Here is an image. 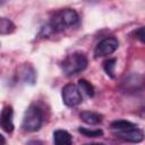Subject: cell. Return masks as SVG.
<instances>
[{"label":"cell","mask_w":145,"mask_h":145,"mask_svg":"<svg viewBox=\"0 0 145 145\" xmlns=\"http://www.w3.org/2000/svg\"><path fill=\"white\" fill-rule=\"evenodd\" d=\"M22 76H23V79L26 83H31V84H34L35 83L36 72H35L34 68L32 66H29L28 63H25L23 66V68H22Z\"/></svg>","instance_id":"obj_11"},{"label":"cell","mask_w":145,"mask_h":145,"mask_svg":"<svg viewBox=\"0 0 145 145\" xmlns=\"http://www.w3.org/2000/svg\"><path fill=\"white\" fill-rule=\"evenodd\" d=\"M135 36H136V39L139 40L142 43H145V26H142V27H139L138 29H136Z\"/></svg>","instance_id":"obj_17"},{"label":"cell","mask_w":145,"mask_h":145,"mask_svg":"<svg viewBox=\"0 0 145 145\" xmlns=\"http://www.w3.org/2000/svg\"><path fill=\"white\" fill-rule=\"evenodd\" d=\"M87 58L86 56L80 51H75L70 54H68L63 61L61 62V69L66 76H75L87 67Z\"/></svg>","instance_id":"obj_2"},{"label":"cell","mask_w":145,"mask_h":145,"mask_svg":"<svg viewBox=\"0 0 145 145\" xmlns=\"http://www.w3.org/2000/svg\"><path fill=\"white\" fill-rule=\"evenodd\" d=\"M78 22H79V16L76 10L71 8L60 9L51 16L49 24L45 26V31H46L45 34L62 32L67 28L76 26Z\"/></svg>","instance_id":"obj_1"},{"label":"cell","mask_w":145,"mask_h":145,"mask_svg":"<svg viewBox=\"0 0 145 145\" xmlns=\"http://www.w3.org/2000/svg\"><path fill=\"white\" fill-rule=\"evenodd\" d=\"M0 126L3 131L10 134L14 130V111L10 105L3 106L0 113Z\"/></svg>","instance_id":"obj_8"},{"label":"cell","mask_w":145,"mask_h":145,"mask_svg":"<svg viewBox=\"0 0 145 145\" xmlns=\"http://www.w3.org/2000/svg\"><path fill=\"white\" fill-rule=\"evenodd\" d=\"M139 114H140L143 118H145V106L140 108V110H139Z\"/></svg>","instance_id":"obj_18"},{"label":"cell","mask_w":145,"mask_h":145,"mask_svg":"<svg viewBox=\"0 0 145 145\" xmlns=\"http://www.w3.org/2000/svg\"><path fill=\"white\" fill-rule=\"evenodd\" d=\"M43 123V112L42 110L32 104L25 111L23 121H22V129L27 133H35L40 130Z\"/></svg>","instance_id":"obj_3"},{"label":"cell","mask_w":145,"mask_h":145,"mask_svg":"<svg viewBox=\"0 0 145 145\" xmlns=\"http://www.w3.org/2000/svg\"><path fill=\"white\" fill-rule=\"evenodd\" d=\"M79 117H80V119L85 123L91 125V126L99 125L103 120V116L102 114L96 113V112H93V111H82L80 114H79Z\"/></svg>","instance_id":"obj_9"},{"label":"cell","mask_w":145,"mask_h":145,"mask_svg":"<svg viewBox=\"0 0 145 145\" xmlns=\"http://www.w3.org/2000/svg\"><path fill=\"white\" fill-rule=\"evenodd\" d=\"M119 46V42L116 37L110 36L101 40L94 50V56L95 58H101V57H106L111 53H113Z\"/></svg>","instance_id":"obj_6"},{"label":"cell","mask_w":145,"mask_h":145,"mask_svg":"<svg viewBox=\"0 0 145 145\" xmlns=\"http://www.w3.org/2000/svg\"><path fill=\"white\" fill-rule=\"evenodd\" d=\"M116 62H117V59L116 58H109L104 61L103 63V68H104V71L106 72V75L111 78H114V70H116Z\"/></svg>","instance_id":"obj_14"},{"label":"cell","mask_w":145,"mask_h":145,"mask_svg":"<svg viewBox=\"0 0 145 145\" xmlns=\"http://www.w3.org/2000/svg\"><path fill=\"white\" fill-rule=\"evenodd\" d=\"M77 86L79 87L80 92L84 93L85 95H87V96H89V97H92V96L94 95V87H93V85H92L88 80H86V79H84V78H80V79L78 80V85H77Z\"/></svg>","instance_id":"obj_13"},{"label":"cell","mask_w":145,"mask_h":145,"mask_svg":"<svg viewBox=\"0 0 145 145\" xmlns=\"http://www.w3.org/2000/svg\"><path fill=\"white\" fill-rule=\"evenodd\" d=\"M53 143L57 145H69L72 143V137L67 130L58 129L53 131Z\"/></svg>","instance_id":"obj_10"},{"label":"cell","mask_w":145,"mask_h":145,"mask_svg":"<svg viewBox=\"0 0 145 145\" xmlns=\"http://www.w3.org/2000/svg\"><path fill=\"white\" fill-rule=\"evenodd\" d=\"M136 125L128 121V120H114L112 123H111V128L117 131V130H125L127 128H131V127H135Z\"/></svg>","instance_id":"obj_15"},{"label":"cell","mask_w":145,"mask_h":145,"mask_svg":"<svg viewBox=\"0 0 145 145\" xmlns=\"http://www.w3.org/2000/svg\"><path fill=\"white\" fill-rule=\"evenodd\" d=\"M145 87V78L139 74H130L126 76L120 84L121 91L126 93L140 92Z\"/></svg>","instance_id":"obj_5"},{"label":"cell","mask_w":145,"mask_h":145,"mask_svg":"<svg viewBox=\"0 0 145 145\" xmlns=\"http://www.w3.org/2000/svg\"><path fill=\"white\" fill-rule=\"evenodd\" d=\"M15 28H16V26L10 19L5 18V17H2L0 19V34L1 35H7V34L12 33L15 31Z\"/></svg>","instance_id":"obj_12"},{"label":"cell","mask_w":145,"mask_h":145,"mask_svg":"<svg viewBox=\"0 0 145 145\" xmlns=\"http://www.w3.org/2000/svg\"><path fill=\"white\" fill-rule=\"evenodd\" d=\"M61 96H62V102L67 106H77L83 101V96L79 87L71 83L63 86Z\"/></svg>","instance_id":"obj_4"},{"label":"cell","mask_w":145,"mask_h":145,"mask_svg":"<svg viewBox=\"0 0 145 145\" xmlns=\"http://www.w3.org/2000/svg\"><path fill=\"white\" fill-rule=\"evenodd\" d=\"M78 131L80 134H83L85 137H91V138L101 137L103 135V130L102 129H89V128L80 127V128H78Z\"/></svg>","instance_id":"obj_16"},{"label":"cell","mask_w":145,"mask_h":145,"mask_svg":"<svg viewBox=\"0 0 145 145\" xmlns=\"http://www.w3.org/2000/svg\"><path fill=\"white\" fill-rule=\"evenodd\" d=\"M114 135L118 138L126 142H130V143H139L144 139V133L142 129L137 128V126L127 128L125 130H117L114 131Z\"/></svg>","instance_id":"obj_7"}]
</instances>
